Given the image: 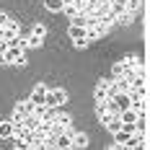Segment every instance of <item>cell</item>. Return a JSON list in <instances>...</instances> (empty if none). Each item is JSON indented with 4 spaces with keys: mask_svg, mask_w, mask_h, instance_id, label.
I'll use <instances>...</instances> for the list:
<instances>
[{
    "mask_svg": "<svg viewBox=\"0 0 150 150\" xmlns=\"http://www.w3.org/2000/svg\"><path fill=\"white\" fill-rule=\"evenodd\" d=\"M65 101H67V93H65L62 88H54V91L47 88V96H44V106L47 109H60Z\"/></svg>",
    "mask_w": 150,
    "mask_h": 150,
    "instance_id": "cell-1",
    "label": "cell"
},
{
    "mask_svg": "<svg viewBox=\"0 0 150 150\" xmlns=\"http://www.w3.org/2000/svg\"><path fill=\"white\" fill-rule=\"evenodd\" d=\"M0 60H3V65H23V62H26V54H23V49H18V47H8V49L0 54Z\"/></svg>",
    "mask_w": 150,
    "mask_h": 150,
    "instance_id": "cell-2",
    "label": "cell"
},
{
    "mask_svg": "<svg viewBox=\"0 0 150 150\" xmlns=\"http://www.w3.org/2000/svg\"><path fill=\"white\" fill-rule=\"evenodd\" d=\"M70 39H73V44L78 47V49H83V47H88V36H86V26H75V23H70Z\"/></svg>",
    "mask_w": 150,
    "mask_h": 150,
    "instance_id": "cell-3",
    "label": "cell"
},
{
    "mask_svg": "<svg viewBox=\"0 0 150 150\" xmlns=\"http://www.w3.org/2000/svg\"><path fill=\"white\" fill-rule=\"evenodd\" d=\"M31 111H34V104H31V101H21V104L16 106L13 119H11V122H21L23 117H26V114H31Z\"/></svg>",
    "mask_w": 150,
    "mask_h": 150,
    "instance_id": "cell-4",
    "label": "cell"
},
{
    "mask_svg": "<svg viewBox=\"0 0 150 150\" xmlns=\"http://www.w3.org/2000/svg\"><path fill=\"white\" fill-rule=\"evenodd\" d=\"M111 75H114V78H132V75H135V67H127L124 62H117V65L111 67Z\"/></svg>",
    "mask_w": 150,
    "mask_h": 150,
    "instance_id": "cell-5",
    "label": "cell"
},
{
    "mask_svg": "<svg viewBox=\"0 0 150 150\" xmlns=\"http://www.w3.org/2000/svg\"><path fill=\"white\" fill-rule=\"evenodd\" d=\"M44 96H47V86H42V83H39V86H36V88L31 91V104H44Z\"/></svg>",
    "mask_w": 150,
    "mask_h": 150,
    "instance_id": "cell-6",
    "label": "cell"
},
{
    "mask_svg": "<svg viewBox=\"0 0 150 150\" xmlns=\"http://www.w3.org/2000/svg\"><path fill=\"white\" fill-rule=\"evenodd\" d=\"M70 148H88V135H83V132H75L73 135V145H70Z\"/></svg>",
    "mask_w": 150,
    "mask_h": 150,
    "instance_id": "cell-7",
    "label": "cell"
},
{
    "mask_svg": "<svg viewBox=\"0 0 150 150\" xmlns=\"http://www.w3.org/2000/svg\"><path fill=\"white\" fill-rule=\"evenodd\" d=\"M122 62H124L127 67H135V70H137V67H145V60H142V57H137V54H129V57H124Z\"/></svg>",
    "mask_w": 150,
    "mask_h": 150,
    "instance_id": "cell-8",
    "label": "cell"
},
{
    "mask_svg": "<svg viewBox=\"0 0 150 150\" xmlns=\"http://www.w3.org/2000/svg\"><path fill=\"white\" fill-rule=\"evenodd\" d=\"M114 21H117V16L111 13V11H106L104 16H98V23H101L104 29H111V26H114Z\"/></svg>",
    "mask_w": 150,
    "mask_h": 150,
    "instance_id": "cell-9",
    "label": "cell"
},
{
    "mask_svg": "<svg viewBox=\"0 0 150 150\" xmlns=\"http://www.w3.org/2000/svg\"><path fill=\"white\" fill-rule=\"evenodd\" d=\"M13 135V122H0V140H11Z\"/></svg>",
    "mask_w": 150,
    "mask_h": 150,
    "instance_id": "cell-10",
    "label": "cell"
},
{
    "mask_svg": "<svg viewBox=\"0 0 150 150\" xmlns=\"http://www.w3.org/2000/svg\"><path fill=\"white\" fill-rule=\"evenodd\" d=\"M132 18H135V13L124 11V13H119V16H117V21H114V23H117V26H129V23H132Z\"/></svg>",
    "mask_w": 150,
    "mask_h": 150,
    "instance_id": "cell-11",
    "label": "cell"
},
{
    "mask_svg": "<svg viewBox=\"0 0 150 150\" xmlns=\"http://www.w3.org/2000/svg\"><path fill=\"white\" fill-rule=\"evenodd\" d=\"M111 111V106H109V101H96V117L101 119L104 114H109Z\"/></svg>",
    "mask_w": 150,
    "mask_h": 150,
    "instance_id": "cell-12",
    "label": "cell"
},
{
    "mask_svg": "<svg viewBox=\"0 0 150 150\" xmlns=\"http://www.w3.org/2000/svg\"><path fill=\"white\" fill-rule=\"evenodd\" d=\"M44 8L52 11V13H60L62 11V0H44Z\"/></svg>",
    "mask_w": 150,
    "mask_h": 150,
    "instance_id": "cell-13",
    "label": "cell"
},
{
    "mask_svg": "<svg viewBox=\"0 0 150 150\" xmlns=\"http://www.w3.org/2000/svg\"><path fill=\"white\" fill-rule=\"evenodd\" d=\"M124 5H127L129 13H137V11L142 8V0H124Z\"/></svg>",
    "mask_w": 150,
    "mask_h": 150,
    "instance_id": "cell-14",
    "label": "cell"
},
{
    "mask_svg": "<svg viewBox=\"0 0 150 150\" xmlns=\"http://www.w3.org/2000/svg\"><path fill=\"white\" fill-rule=\"evenodd\" d=\"M26 42H29V47H42V36H34V34H29V36H26Z\"/></svg>",
    "mask_w": 150,
    "mask_h": 150,
    "instance_id": "cell-15",
    "label": "cell"
},
{
    "mask_svg": "<svg viewBox=\"0 0 150 150\" xmlns=\"http://www.w3.org/2000/svg\"><path fill=\"white\" fill-rule=\"evenodd\" d=\"M31 34H34V36H42V39H44V34H47V29H44V26H42V23H36V26H34V29H31Z\"/></svg>",
    "mask_w": 150,
    "mask_h": 150,
    "instance_id": "cell-16",
    "label": "cell"
},
{
    "mask_svg": "<svg viewBox=\"0 0 150 150\" xmlns=\"http://www.w3.org/2000/svg\"><path fill=\"white\" fill-rule=\"evenodd\" d=\"M8 18H11L8 13H0V29H5V23H8Z\"/></svg>",
    "mask_w": 150,
    "mask_h": 150,
    "instance_id": "cell-17",
    "label": "cell"
},
{
    "mask_svg": "<svg viewBox=\"0 0 150 150\" xmlns=\"http://www.w3.org/2000/svg\"><path fill=\"white\" fill-rule=\"evenodd\" d=\"M5 49H8V42H5V39H0V54H3Z\"/></svg>",
    "mask_w": 150,
    "mask_h": 150,
    "instance_id": "cell-18",
    "label": "cell"
},
{
    "mask_svg": "<svg viewBox=\"0 0 150 150\" xmlns=\"http://www.w3.org/2000/svg\"><path fill=\"white\" fill-rule=\"evenodd\" d=\"M96 5H109V0H93Z\"/></svg>",
    "mask_w": 150,
    "mask_h": 150,
    "instance_id": "cell-19",
    "label": "cell"
}]
</instances>
